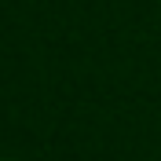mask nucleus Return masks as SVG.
Wrapping results in <instances>:
<instances>
[{
	"label": "nucleus",
	"instance_id": "f257e3e1",
	"mask_svg": "<svg viewBox=\"0 0 161 161\" xmlns=\"http://www.w3.org/2000/svg\"><path fill=\"white\" fill-rule=\"evenodd\" d=\"M0 161H11V158H0Z\"/></svg>",
	"mask_w": 161,
	"mask_h": 161
}]
</instances>
